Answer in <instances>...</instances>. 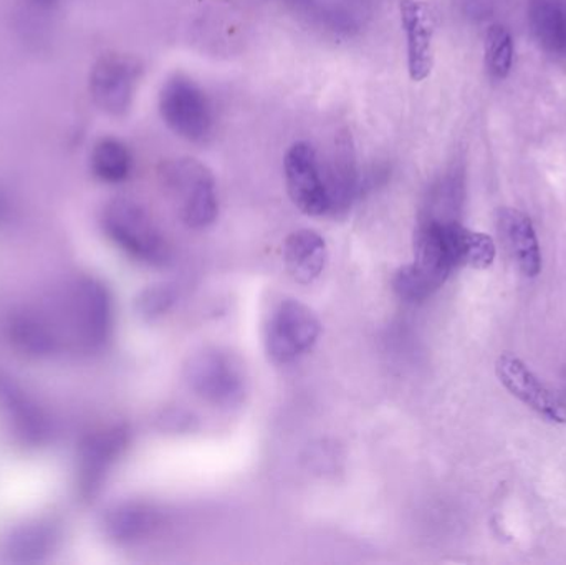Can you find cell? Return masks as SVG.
<instances>
[{
    "instance_id": "52a82bcc",
    "label": "cell",
    "mask_w": 566,
    "mask_h": 565,
    "mask_svg": "<svg viewBox=\"0 0 566 565\" xmlns=\"http://www.w3.org/2000/svg\"><path fill=\"white\" fill-rule=\"evenodd\" d=\"M70 315L76 342L86 350L105 347L113 331V299L95 278H82L70 294Z\"/></svg>"
},
{
    "instance_id": "3957f363",
    "label": "cell",
    "mask_w": 566,
    "mask_h": 565,
    "mask_svg": "<svg viewBox=\"0 0 566 565\" xmlns=\"http://www.w3.org/2000/svg\"><path fill=\"white\" fill-rule=\"evenodd\" d=\"M166 186L171 192L179 218L189 229H206L219 215L216 179L198 159H176L166 169Z\"/></svg>"
},
{
    "instance_id": "5b68a950",
    "label": "cell",
    "mask_w": 566,
    "mask_h": 565,
    "mask_svg": "<svg viewBox=\"0 0 566 565\" xmlns=\"http://www.w3.org/2000/svg\"><path fill=\"white\" fill-rule=\"evenodd\" d=\"M163 122L175 135L192 143H205L214 128L211 103L205 90L182 73L166 80L159 93Z\"/></svg>"
},
{
    "instance_id": "ac0fdd59",
    "label": "cell",
    "mask_w": 566,
    "mask_h": 565,
    "mask_svg": "<svg viewBox=\"0 0 566 565\" xmlns=\"http://www.w3.org/2000/svg\"><path fill=\"white\" fill-rule=\"evenodd\" d=\"M132 155L116 138H103L92 153L93 172L106 182H122L132 172Z\"/></svg>"
},
{
    "instance_id": "30bf717a",
    "label": "cell",
    "mask_w": 566,
    "mask_h": 565,
    "mask_svg": "<svg viewBox=\"0 0 566 565\" xmlns=\"http://www.w3.org/2000/svg\"><path fill=\"white\" fill-rule=\"evenodd\" d=\"M138 76V63L132 59L109 55L99 60L92 75V95L96 105L109 115L128 112Z\"/></svg>"
},
{
    "instance_id": "2e32d148",
    "label": "cell",
    "mask_w": 566,
    "mask_h": 565,
    "mask_svg": "<svg viewBox=\"0 0 566 565\" xmlns=\"http://www.w3.org/2000/svg\"><path fill=\"white\" fill-rule=\"evenodd\" d=\"M9 338L13 347L27 357H50L59 348V337L52 324L42 315L29 312L12 317L9 324Z\"/></svg>"
},
{
    "instance_id": "9a60e30c",
    "label": "cell",
    "mask_w": 566,
    "mask_h": 565,
    "mask_svg": "<svg viewBox=\"0 0 566 565\" xmlns=\"http://www.w3.org/2000/svg\"><path fill=\"white\" fill-rule=\"evenodd\" d=\"M159 524L161 513L151 504L123 503L105 514L103 530L113 543L135 544L151 536Z\"/></svg>"
},
{
    "instance_id": "8fae6325",
    "label": "cell",
    "mask_w": 566,
    "mask_h": 565,
    "mask_svg": "<svg viewBox=\"0 0 566 565\" xmlns=\"http://www.w3.org/2000/svg\"><path fill=\"white\" fill-rule=\"evenodd\" d=\"M402 29L408 39V70L412 82H424L434 66L432 39H434L436 20L431 6L424 0H402Z\"/></svg>"
},
{
    "instance_id": "e0dca14e",
    "label": "cell",
    "mask_w": 566,
    "mask_h": 565,
    "mask_svg": "<svg viewBox=\"0 0 566 565\" xmlns=\"http://www.w3.org/2000/svg\"><path fill=\"white\" fill-rule=\"evenodd\" d=\"M528 19L545 49L566 53V0H532Z\"/></svg>"
},
{
    "instance_id": "6da1fadb",
    "label": "cell",
    "mask_w": 566,
    "mask_h": 565,
    "mask_svg": "<svg viewBox=\"0 0 566 565\" xmlns=\"http://www.w3.org/2000/svg\"><path fill=\"white\" fill-rule=\"evenodd\" d=\"M497 248L484 232L458 221L421 219L415 238V262L396 272L392 289L406 302H421L442 287L459 268L488 269Z\"/></svg>"
},
{
    "instance_id": "ffe728a7",
    "label": "cell",
    "mask_w": 566,
    "mask_h": 565,
    "mask_svg": "<svg viewBox=\"0 0 566 565\" xmlns=\"http://www.w3.org/2000/svg\"><path fill=\"white\" fill-rule=\"evenodd\" d=\"M484 59L488 72L494 79H507L514 63V40L504 25H491L485 32Z\"/></svg>"
},
{
    "instance_id": "7c38bea8",
    "label": "cell",
    "mask_w": 566,
    "mask_h": 565,
    "mask_svg": "<svg viewBox=\"0 0 566 565\" xmlns=\"http://www.w3.org/2000/svg\"><path fill=\"white\" fill-rule=\"evenodd\" d=\"M497 222L499 231L521 271L527 278H537L542 271V252L531 218L518 209L504 208L499 211Z\"/></svg>"
},
{
    "instance_id": "8992f818",
    "label": "cell",
    "mask_w": 566,
    "mask_h": 565,
    "mask_svg": "<svg viewBox=\"0 0 566 565\" xmlns=\"http://www.w3.org/2000/svg\"><path fill=\"white\" fill-rule=\"evenodd\" d=\"M322 334V324L295 299L275 305L265 325V352L275 365H289L308 354Z\"/></svg>"
},
{
    "instance_id": "277c9868",
    "label": "cell",
    "mask_w": 566,
    "mask_h": 565,
    "mask_svg": "<svg viewBox=\"0 0 566 565\" xmlns=\"http://www.w3.org/2000/svg\"><path fill=\"white\" fill-rule=\"evenodd\" d=\"M186 384L214 407H235L244 400L245 375L238 358L221 348H205L189 358Z\"/></svg>"
},
{
    "instance_id": "d6986e66",
    "label": "cell",
    "mask_w": 566,
    "mask_h": 565,
    "mask_svg": "<svg viewBox=\"0 0 566 565\" xmlns=\"http://www.w3.org/2000/svg\"><path fill=\"white\" fill-rule=\"evenodd\" d=\"M53 541L55 536L49 527L40 524L20 527L7 544V554L17 563H35L52 551Z\"/></svg>"
},
{
    "instance_id": "7402d4cb",
    "label": "cell",
    "mask_w": 566,
    "mask_h": 565,
    "mask_svg": "<svg viewBox=\"0 0 566 565\" xmlns=\"http://www.w3.org/2000/svg\"><path fill=\"white\" fill-rule=\"evenodd\" d=\"M32 2L39 3V6H52V3L59 2V0H32Z\"/></svg>"
},
{
    "instance_id": "5bb4252c",
    "label": "cell",
    "mask_w": 566,
    "mask_h": 565,
    "mask_svg": "<svg viewBox=\"0 0 566 565\" xmlns=\"http://www.w3.org/2000/svg\"><path fill=\"white\" fill-rule=\"evenodd\" d=\"M0 408L6 411L7 418L23 440L40 443L49 433L43 411L12 378L3 375H0Z\"/></svg>"
},
{
    "instance_id": "9c48e42d",
    "label": "cell",
    "mask_w": 566,
    "mask_h": 565,
    "mask_svg": "<svg viewBox=\"0 0 566 565\" xmlns=\"http://www.w3.org/2000/svg\"><path fill=\"white\" fill-rule=\"evenodd\" d=\"M495 374L501 384L535 414L552 423H566L565 401L542 384L541 378L521 358L511 354L501 355L495 364Z\"/></svg>"
},
{
    "instance_id": "7a4b0ae2",
    "label": "cell",
    "mask_w": 566,
    "mask_h": 565,
    "mask_svg": "<svg viewBox=\"0 0 566 565\" xmlns=\"http://www.w3.org/2000/svg\"><path fill=\"white\" fill-rule=\"evenodd\" d=\"M106 236L129 258L161 268L171 259V249L151 216L129 199H115L103 211Z\"/></svg>"
},
{
    "instance_id": "44dd1931",
    "label": "cell",
    "mask_w": 566,
    "mask_h": 565,
    "mask_svg": "<svg viewBox=\"0 0 566 565\" xmlns=\"http://www.w3.org/2000/svg\"><path fill=\"white\" fill-rule=\"evenodd\" d=\"M176 301H178V291L175 285H151L136 299V311L145 321H155L165 315L176 304Z\"/></svg>"
},
{
    "instance_id": "4fadbf2b",
    "label": "cell",
    "mask_w": 566,
    "mask_h": 565,
    "mask_svg": "<svg viewBox=\"0 0 566 565\" xmlns=\"http://www.w3.org/2000/svg\"><path fill=\"white\" fill-rule=\"evenodd\" d=\"M283 259L293 281L308 285L325 271L328 248L319 232L313 229H300L286 238L283 244Z\"/></svg>"
},
{
    "instance_id": "ba28073f",
    "label": "cell",
    "mask_w": 566,
    "mask_h": 565,
    "mask_svg": "<svg viewBox=\"0 0 566 565\" xmlns=\"http://www.w3.org/2000/svg\"><path fill=\"white\" fill-rule=\"evenodd\" d=\"M286 191L293 205L306 216L328 215L332 212V198L328 186L319 168L315 149L308 143L298 142L286 151L285 161Z\"/></svg>"
}]
</instances>
